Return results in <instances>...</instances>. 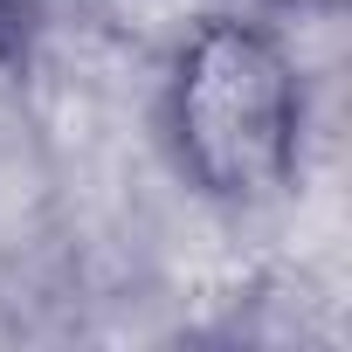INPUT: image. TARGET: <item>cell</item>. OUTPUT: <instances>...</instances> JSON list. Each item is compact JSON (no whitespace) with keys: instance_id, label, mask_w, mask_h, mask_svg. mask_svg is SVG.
Returning a JSON list of instances; mask_svg holds the SVG:
<instances>
[{"instance_id":"6da1fadb","label":"cell","mask_w":352,"mask_h":352,"mask_svg":"<svg viewBox=\"0 0 352 352\" xmlns=\"http://www.w3.org/2000/svg\"><path fill=\"white\" fill-rule=\"evenodd\" d=\"M304 69L270 21L208 14L166 69V145L180 180L214 208H270L304 166Z\"/></svg>"},{"instance_id":"7a4b0ae2","label":"cell","mask_w":352,"mask_h":352,"mask_svg":"<svg viewBox=\"0 0 352 352\" xmlns=\"http://www.w3.org/2000/svg\"><path fill=\"white\" fill-rule=\"evenodd\" d=\"M270 8H290V14H318V21H331V14H345V0H270Z\"/></svg>"},{"instance_id":"3957f363","label":"cell","mask_w":352,"mask_h":352,"mask_svg":"<svg viewBox=\"0 0 352 352\" xmlns=\"http://www.w3.org/2000/svg\"><path fill=\"white\" fill-rule=\"evenodd\" d=\"M14 35V0H0V42Z\"/></svg>"}]
</instances>
